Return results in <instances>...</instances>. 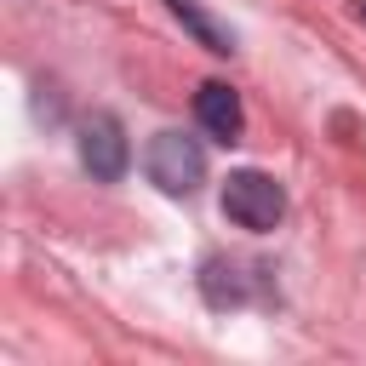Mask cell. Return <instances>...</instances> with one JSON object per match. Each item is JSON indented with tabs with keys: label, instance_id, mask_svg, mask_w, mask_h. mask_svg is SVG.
<instances>
[{
	"label": "cell",
	"instance_id": "obj_1",
	"mask_svg": "<svg viewBox=\"0 0 366 366\" xmlns=\"http://www.w3.org/2000/svg\"><path fill=\"white\" fill-rule=\"evenodd\" d=\"M143 172L160 194L172 200H189L200 183H206V149L183 132H154L149 137V154H143Z\"/></svg>",
	"mask_w": 366,
	"mask_h": 366
},
{
	"label": "cell",
	"instance_id": "obj_2",
	"mask_svg": "<svg viewBox=\"0 0 366 366\" xmlns=\"http://www.w3.org/2000/svg\"><path fill=\"white\" fill-rule=\"evenodd\" d=\"M223 217L234 229H252V234H269L280 217H286V189L269 177V172H229L223 177Z\"/></svg>",
	"mask_w": 366,
	"mask_h": 366
},
{
	"label": "cell",
	"instance_id": "obj_3",
	"mask_svg": "<svg viewBox=\"0 0 366 366\" xmlns=\"http://www.w3.org/2000/svg\"><path fill=\"white\" fill-rule=\"evenodd\" d=\"M74 149H80V166H86L97 183H120L126 166H132V143H126V132H120V120H114L109 109H97V114L80 120Z\"/></svg>",
	"mask_w": 366,
	"mask_h": 366
},
{
	"label": "cell",
	"instance_id": "obj_4",
	"mask_svg": "<svg viewBox=\"0 0 366 366\" xmlns=\"http://www.w3.org/2000/svg\"><path fill=\"white\" fill-rule=\"evenodd\" d=\"M194 120H200V132H206L212 143H240V132H246L240 97H234V86H223V80H206V86L194 92Z\"/></svg>",
	"mask_w": 366,
	"mask_h": 366
},
{
	"label": "cell",
	"instance_id": "obj_5",
	"mask_svg": "<svg viewBox=\"0 0 366 366\" xmlns=\"http://www.w3.org/2000/svg\"><path fill=\"white\" fill-rule=\"evenodd\" d=\"M166 6H172V17L194 34V46H206V51H217V57H229V51H234V34H229V29H223L200 0H166Z\"/></svg>",
	"mask_w": 366,
	"mask_h": 366
},
{
	"label": "cell",
	"instance_id": "obj_6",
	"mask_svg": "<svg viewBox=\"0 0 366 366\" xmlns=\"http://www.w3.org/2000/svg\"><path fill=\"white\" fill-rule=\"evenodd\" d=\"M200 292H206V303H212V309H229V303H240V297H246L240 269H234V263H223V257H212V263L200 269Z\"/></svg>",
	"mask_w": 366,
	"mask_h": 366
},
{
	"label": "cell",
	"instance_id": "obj_7",
	"mask_svg": "<svg viewBox=\"0 0 366 366\" xmlns=\"http://www.w3.org/2000/svg\"><path fill=\"white\" fill-rule=\"evenodd\" d=\"M360 17H366V0H360Z\"/></svg>",
	"mask_w": 366,
	"mask_h": 366
}]
</instances>
